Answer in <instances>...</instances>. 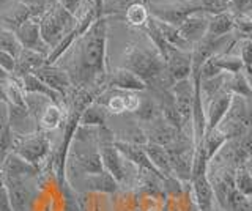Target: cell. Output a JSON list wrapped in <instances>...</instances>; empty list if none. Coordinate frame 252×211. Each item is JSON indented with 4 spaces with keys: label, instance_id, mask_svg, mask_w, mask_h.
I'll list each match as a JSON object with an SVG mask.
<instances>
[{
    "label": "cell",
    "instance_id": "cell-12",
    "mask_svg": "<svg viewBox=\"0 0 252 211\" xmlns=\"http://www.w3.org/2000/svg\"><path fill=\"white\" fill-rule=\"evenodd\" d=\"M211 13L207 11H199L192 13L191 16H188L181 24L177 27L181 38L194 46L195 43H199L202 38L207 35V27H208V16Z\"/></svg>",
    "mask_w": 252,
    "mask_h": 211
},
{
    "label": "cell",
    "instance_id": "cell-35",
    "mask_svg": "<svg viewBox=\"0 0 252 211\" xmlns=\"http://www.w3.org/2000/svg\"><path fill=\"white\" fill-rule=\"evenodd\" d=\"M238 46V52L236 56L240 57L241 63H243V69L251 77V60H252V43H251V38H240L236 40L235 43Z\"/></svg>",
    "mask_w": 252,
    "mask_h": 211
},
{
    "label": "cell",
    "instance_id": "cell-38",
    "mask_svg": "<svg viewBox=\"0 0 252 211\" xmlns=\"http://www.w3.org/2000/svg\"><path fill=\"white\" fill-rule=\"evenodd\" d=\"M57 2L65 8L66 11H69L73 16L77 18L79 11H81L82 5H84V0H57Z\"/></svg>",
    "mask_w": 252,
    "mask_h": 211
},
{
    "label": "cell",
    "instance_id": "cell-40",
    "mask_svg": "<svg viewBox=\"0 0 252 211\" xmlns=\"http://www.w3.org/2000/svg\"><path fill=\"white\" fill-rule=\"evenodd\" d=\"M92 5L94 6V10H96L98 16H102V8H104V0H90Z\"/></svg>",
    "mask_w": 252,
    "mask_h": 211
},
{
    "label": "cell",
    "instance_id": "cell-23",
    "mask_svg": "<svg viewBox=\"0 0 252 211\" xmlns=\"http://www.w3.org/2000/svg\"><path fill=\"white\" fill-rule=\"evenodd\" d=\"M63 121H65V112L62 111V106L51 101V103L44 107L41 115L38 117L36 124L39 131L47 132V131H55L57 128H60Z\"/></svg>",
    "mask_w": 252,
    "mask_h": 211
},
{
    "label": "cell",
    "instance_id": "cell-3",
    "mask_svg": "<svg viewBox=\"0 0 252 211\" xmlns=\"http://www.w3.org/2000/svg\"><path fill=\"white\" fill-rule=\"evenodd\" d=\"M38 24L43 41L49 49H54L62 41V38L66 36L76 27L77 18L63 8L57 0H54L49 8L43 10V13L38 16Z\"/></svg>",
    "mask_w": 252,
    "mask_h": 211
},
{
    "label": "cell",
    "instance_id": "cell-6",
    "mask_svg": "<svg viewBox=\"0 0 252 211\" xmlns=\"http://www.w3.org/2000/svg\"><path fill=\"white\" fill-rule=\"evenodd\" d=\"M96 140H98V153L101 158L102 169L112 177L118 184H122L126 180V169H125V159L118 153L114 144V134L106 124L96 129Z\"/></svg>",
    "mask_w": 252,
    "mask_h": 211
},
{
    "label": "cell",
    "instance_id": "cell-24",
    "mask_svg": "<svg viewBox=\"0 0 252 211\" xmlns=\"http://www.w3.org/2000/svg\"><path fill=\"white\" fill-rule=\"evenodd\" d=\"M144 150L148 156L150 162H152V166L159 172V174L162 175V178H172L173 177L172 170H170V164H169V156H167V151H165L164 147L147 142L144 145Z\"/></svg>",
    "mask_w": 252,
    "mask_h": 211
},
{
    "label": "cell",
    "instance_id": "cell-16",
    "mask_svg": "<svg viewBox=\"0 0 252 211\" xmlns=\"http://www.w3.org/2000/svg\"><path fill=\"white\" fill-rule=\"evenodd\" d=\"M6 186L8 197L13 211H29L30 203L33 199L30 186L26 183V180H14V178H2Z\"/></svg>",
    "mask_w": 252,
    "mask_h": 211
},
{
    "label": "cell",
    "instance_id": "cell-10",
    "mask_svg": "<svg viewBox=\"0 0 252 211\" xmlns=\"http://www.w3.org/2000/svg\"><path fill=\"white\" fill-rule=\"evenodd\" d=\"M169 95L172 96L173 106L181 115V119L188 124L189 120H192V106H194V87L191 77L183 81L172 84L169 89Z\"/></svg>",
    "mask_w": 252,
    "mask_h": 211
},
{
    "label": "cell",
    "instance_id": "cell-25",
    "mask_svg": "<svg viewBox=\"0 0 252 211\" xmlns=\"http://www.w3.org/2000/svg\"><path fill=\"white\" fill-rule=\"evenodd\" d=\"M106 117H107V112L104 106L98 103V101H93V103H90L81 112L77 124L84 128H99L106 124Z\"/></svg>",
    "mask_w": 252,
    "mask_h": 211
},
{
    "label": "cell",
    "instance_id": "cell-5",
    "mask_svg": "<svg viewBox=\"0 0 252 211\" xmlns=\"http://www.w3.org/2000/svg\"><path fill=\"white\" fill-rule=\"evenodd\" d=\"M10 151L39 169L41 164L47 161V156L51 153V140L43 131H35L27 136L13 134Z\"/></svg>",
    "mask_w": 252,
    "mask_h": 211
},
{
    "label": "cell",
    "instance_id": "cell-37",
    "mask_svg": "<svg viewBox=\"0 0 252 211\" xmlns=\"http://www.w3.org/2000/svg\"><path fill=\"white\" fill-rule=\"evenodd\" d=\"M14 65H16V60H14V57L11 56V54H8V52L0 49V68H3L8 74L13 76Z\"/></svg>",
    "mask_w": 252,
    "mask_h": 211
},
{
    "label": "cell",
    "instance_id": "cell-32",
    "mask_svg": "<svg viewBox=\"0 0 252 211\" xmlns=\"http://www.w3.org/2000/svg\"><path fill=\"white\" fill-rule=\"evenodd\" d=\"M63 200V211H82L81 208V200L77 197V192L69 181L63 183L62 187H59Z\"/></svg>",
    "mask_w": 252,
    "mask_h": 211
},
{
    "label": "cell",
    "instance_id": "cell-39",
    "mask_svg": "<svg viewBox=\"0 0 252 211\" xmlns=\"http://www.w3.org/2000/svg\"><path fill=\"white\" fill-rule=\"evenodd\" d=\"M0 211H13L11 203H10V197H8L6 186L2 180V175H0Z\"/></svg>",
    "mask_w": 252,
    "mask_h": 211
},
{
    "label": "cell",
    "instance_id": "cell-9",
    "mask_svg": "<svg viewBox=\"0 0 252 211\" xmlns=\"http://www.w3.org/2000/svg\"><path fill=\"white\" fill-rule=\"evenodd\" d=\"M44 85L51 90L59 93L62 98H66L71 90H73V82H71L68 73L57 65H44L33 73Z\"/></svg>",
    "mask_w": 252,
    "mask_h": 211
},
{
    "label": "cell",
    "instance_id": "cell-8",
    "mask_svg": "<svg viewBox=\"0 0 252 211\" xmlns=\"http://www.w3.org/2000/svg\"><path fill=\"white\" fill-rule=\"evenodd\" d=\"M13 35L16 36V40L21 44L22 49H30V51H35L43 54V56L47 57L49 54V48L47 44L43 41L41 33H39V24H38V16L36 18H30L26 22L14 30Z\"/></svg>",
    "mask_w": 252,
    "mask_h": 211
},
{
    "label": "cell",
    "instance_id": "cell-11",
    "mask_svg": "<svg viewBox=\"0 0 252 211\" xmlns=\"http://www.w3.org/2000/svg\"><path fill=\"white\" fill-rule=\"evenodd\" d=\"M43 13L41 5H30L24 2H11L2 13L0 19L3 21L5 30L8 32H14L22 22H26L30 18H36Z\"/></svg>",
    "mask_w": 252,
    "mask_h": 211
},
{
    "label": "cell",
    "instance_id": "cell-34",
    "mask_svg": "<svg viewBox=\"0 0 252 211\" xmlns=\"http://www.w3.org/2000/svg\"><path fill=\"white\" fill-rule=\"evenodd\" d=\"M134 114H136L142 121H153L161 115V111H159V107L156 106L155 101L140 99L139 107L136 109V112Z\"/></svg>",
    "mask_w": 252,
    "mask_h": 211
},
{
    "label": "cell",
    "instance_id": "cell-15",
    "mask_svg": "<svg viewBox=\"0 0 252 211\" xmlns=\"http://www.w3.org/2000/svg\"><path fill=\"white\" fill-rule=\"evenodd\" d=\"M104 89H110V90H120V91H144L147 90L145 82L137 77L134 73L128 71V69L118 68L114 73L107 74L106 82H104Z\"/></svg>",
    "mask_w": 252,
    "mask_h": 211
},
{
    "label": "cell",
    "instance_id": "cell-7",
    "mask_svg": "<svg viewBox=\"0 0 252 211\" xmlns=\"http://www.w3.org/2000/svg\"><path fill=\"white\" fill-rule=\"evenodd\" d=\"M162 59L172 84L191 77V51L169 46V49L164 54Z\"/></svg>",
    "mask_w": 252,
    "mask_h": 211
},
{
    "label": "cell",
    "instance_id": "cell-36",
    "mask_svg": "<svg viewBox=\"0 0 252 211\" xmlns=\"http://www.w3.org/2000/svg\"><path fill=\"white\" fill-rule=\"evenodd\" d=\"M0 49L8 52V54H11V56L16 59V56H18L22 48L18 43V40H16V36L13 35V32L0 30Z\"/></svg>",
    "mask_w": 252,
    "mask_h": 211
},
{
    "label": "cell",
    "instance_id": "cell-13",
    "mask_svg": "<svg viewBox=\"0 0 252 211\" xmlns=\"http://www.w3.org/2000/svg\"><path fill=\"white\" fill-rule=\"evenodd\" d=\"M39 174V169L32 166L30 162L24 161L21 156L13 151H8L5 159L0 166V175L2 178H14V180H27L32 177H36Z\"/></svg>",
    "mask_w": 252,
    "mask_h": 211
},
{
    "label": "cell",
    "instance_id": "cell-18",
    "mask_svg": "<svg viewBox=\"0 0 252 211\" xmlns=\"http://www.w3.org/2000/svg\"><path fill=\"white\" fill-rule=\"evenodd\" d=\"M191 184L194 191V199L199 211H213V203H215V194H213V186L208 178V172L200 175L191 177Z\"/></svg>",
    "mask_w": 252,
    "mask_h": 211
},
{
    "label": "cell",
    "instance_id": "cell-27",
    "mask_svg": "<svg viewBox=\"0 0 252 211\" xmlns=\"http://www.w3.org/2000/svg\"><path fill=\"white\" fill-rule=\"evenodd\" d=\"M225 90L230 91L232 95H238L243 98H248L251 96V77L244 73H227L225 76Z\"/></svg>",
    "mask_w": 252,
    "mask_h": 211
},
{
    "label": "cell",
    "instance_id": "cell-29",
    "mask_svg": "<svg viewBox=\"0 0 252 211\" xmlns=\"http://www.w3.org/2000/svg\"><path fill=\"white\" fill-rule=\"evenodd\" d=\"M148 16H150L148 8L142 2H134L126 8V21L132 27L142 29L145 26Z\"/></svg>",
    "mask_w": 252,
    "mask_h": 211
},
{
    "label": "cell",
    "instance_id": "cell-26",
    "mask_svg": "<svg viewBox=\"0 0 252 211\" xmlns=\"http://www.w3.org/2000/svg\"><path fill=\"white\" fill-rule=\"evenodd\" d=\"M76 167L82 175H92L104 170L98 153V145L93 147L92 150H85L84 153H79L76 156Z\"/></svg>",
    "mask_w": 252,
    "mask_h": 211
},
{
    "label": "cell",
    "instance_id": "cell-2",
    "mask_svg": "<svg viewBox=\"0 0 252 211\" xmlns=\"http://www.w3.org/2000/svg\"><path fill=\"white\" fill-rule=\"evenodd\" d=\"M120 68L128 69L140 77L145 82L147 89L152 87L159 93H167L172 87L164 59L147 35H142L139 40L126 46Z\"/></svg>",
    "mask_w": 252,
    "mask_h": 211
},
{
    "label": "cell",
    "instance_id": "cell-14",
    "mask_svg": "<svg viewBox=\"0 0 252 211\" xmlns=\"http://www.w3.org/2000/svg\"><path fill=\"white\" fill-rule=\"evenodd\" d=\"M114 144H115V148L118 150V153L123 156V159L132 162L140 172H152L155 175L162 177L159 172L152 166V162H150L148 156L144 150V145L131 144L128 140L125 142V140H117V139L114 140Z\"/></svg>",
    "mask_w": 252,
    "mask_h": 211
},
{
    "label": "cell",
    "instance_id": "cell-31",
    "mask_svg": "<svg viewBox=\"0 0 252 211\" xmlns=\"http://www.w3.org/2000/svg\"><path fill=\"white\" fill-rule=\"evenodd\" d=\"M233 184H235V189L240 191L241 194L248 195V197L252 195V178L249 174L248 164L246 166L236 167L235 175H233Z\"/></svg>",
    "mask_w": 252,
    "mask_h": 211
},
{
    "label": "cell",
    "instance_id": "cell-33",
    "mask_svg": "<svg viewBox=\"0 0 252 211\" xmlns=\"http://www.w3.org/2000/svg\"><path fill=\"white\" fill-rule=\"evenodd\" d=\"M104 106L106 112L112 115H122L126 112V91H114L110 93L106 103H101Z\"/></svg>",
    "mask_w": 252,
    "mask_h": 211
},
{
    "label": "cell",
    "instance_id": "cell-17",
    "mask_svg": "<svg viewBox=\"0 0 252 211\" xmlns=\"http://www.w3.org/2000/svg\"><path fill=\"white\" fill-rule=\"evenodd\" d=\"M232 96L233 95L230 91H222L208 101L207 109L203 111L205 112V132L215 129L219 124V121L224 119L225 112L228 111V106H230Z\"/></svg>",
    "mask_w": 252,
    "mask_h": 211
},
{
    "label": "cell",
    "instance_id": "cell-30",
    "mask_svg": "<svg viewBox=\"0 0 252 211\" xmlns=\"http://www.w3.org/2000/svg\"><path fill=\"white\" fill-rule=\"evenodd\" d=\"M225 208H228L230 211H252L251 197L241 194L240 191H236L235 186H233L227 194Z\"/></svg>",
    "mask_w": 252,
    "mask_h": 211
},
{
    "label": "cell",
    "instance_id": "cell-21",
    "mask_svg": "<svg viewBox=\"0 0 252 211\" xmlns=\"http://www.w3.org/2000/svg\"><path fill=\"white\" fill-rule=\"evenodd\" d=\"M233 19L235 14L230 11H218L208 16L207 35L208 38H219L233 32Z\"/></svg>",
    "mask_w": 252,
    "mask_h": 211
},
{
    "label": "cell",
    "instance_id": "cell-1",
    "mask_svg": "<svg viewBox=\"0 0 252 211\" xmlns=\"http://www.w3.org/2000/svg\"><path fill=\"white\" fill-rule=\"evenodd\" d=\"M106 46H107V19L98 18L84 35L73 43L65 52L69 57L63 68L68 73L74 89H85L104 91V82L107 77L106 66Z\"/></svg>",
    "mask_w": 252,
    "mask_h": 211
},
{
    "label": "cell",
    "instance_id": "cell-22",
    "mask_svg": "<svg viewBox=\"0 0 252 211\" xmlns=\"http://www.w3.org/2000/svg\"><path fill=\"white\" fill-rule=\"evenodd\" d=\"M82 184L85 186L87 191L101 192V194H114L118 191V186H120L106 170L92 175H84Z\"/></svg>",
    "mask_w": 252,
    "mask_h": 211
},
{
    "label": "cell",
    "instance_id": "cell-4",
    "mask_svg": "<svg viewBox=\"0 0 252 211\" xmlns=\"http://www.w3.org/2000/svg\"><path fill=\"white\" fill-rule=\"evenodd\" d=\"M148 13H152L150 16L175 27H178L192 13H213L211 6L197 0H148Z\"/></svg>",
    "mask_w": 252,
    "mask_h": 211
},
{
    "label": "cell",
    "instance_id": "cell-28",
    "mask_svg": "<svg viewBox=\"0 0 252 211\" xmlns=\"http://www.w3.org/2000/svg\"><path fill=\"white\" fill-rule=\"evenodd\" d=\"M227 140L228 139L218 128L211 129L208 132H205V136H203V148H205V153H207L208 161H211L213 158H215L216 153L224 147V144L227 142Z\"/></svg>",
    "mask_w": 252,
    "mask_h": 211
},
{
    "label": "cell",
    "instance_id": "cell-19",
    "mask_svg": "<svg viewBox=\"0 0 252 211\" xmlns=\"http://www.w3.org/2000/svg\"><path fill=\"white\" fill-rule=\"evenodd\" d=\"M14 60H16V65H14L13 77L14 79H19V77L26 74H33L36 69L44 66L46 56L35 51H30V49H21Z\"/></svg>",
    "mask_w": 252,
    "mask_h": 211
},
{
    "label": "cell",
    "instance_id": "cell-41",
    "mask_svg": "<svg viewBox=\"0 0 252 211\" xmlns=\"http://www.w3.org/2000/svg\"><path fill=\"white\" fill-rule=\"evenodd\" d=\"M6 76H10V74H8L3 68H0V79H2V77H6Z\"/></svg>",
    "mask_w": 252,
    "mask_h": 211
},
{
    "label": "cell",
    "instance_id": "cell-20",
    "mask_svg": "<svg viewBox=\"0 0 252 211\" xmlns=\"http://www.w3.org/2000/svg\"><path fill=\"white\" fill-rule=\"evenodd\" d=\"M16 81L19 82L21 89H22L24 93H26V95H43L46 98H49L51 101H54L55 104L62 106L63 98L59 95V93H55L54 90H51L47 85H44L35 74H26V76H22V77H19V79H16Z\"/></svg>",
    "mask_w": 252,
    "mask_h": 211
}]
</instances>
